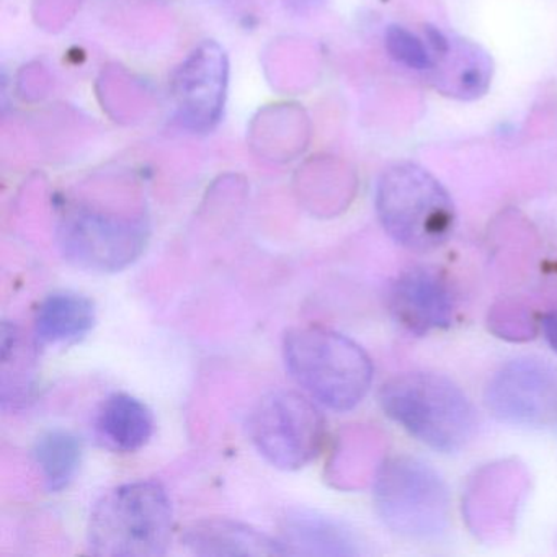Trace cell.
<instances>
[{"mask_svg":"<svg viewBox=\"0 0 557 557\" xmlns=\"http://www.w3.org/2000/svg\"><path fill=\"white\" fill-rule=\"evenodd\" d=\"M527 488V472L515 461L494 462L475 472L465 500L466 518L474 533L491 540L513 530Z\"/></svg>","mask_w":557,"mask_h":557,"instance_id":"cell-11","label":"cell"},{"mask_svg":"<svg viewBox=\"0 0 557 557\" xmlns=\"http://www.w3.org/2000/svg\"><path fill=\"white\" fill-rule=\"evenodd\" d=\"M387 309L404 332L423 337L451 327L456 318L455 289L438 267H412L391 283Z\"/></svg>","mask_w":557,"mask_h":557,"instance_id":"cell-10","label":"cell"},{"mask_svg":"<svg viewBox=\"0 0 557 557\" xmlns=\"http://www.w3.org/2000/svg\"><path fill=\"white\" fill-rule=\"evenodd\" d=\"M227 89L226 51L218 41H201L172 74L171 94L178 125L197 135L213 132L223 120Z\"/></svg>","mask_w":557,"mask_h":557,"instance_id":"cell-8","label":"cell"},{"mask_svg":"<svg viewBox=\"0 0 557 557\" xmlns=\"http://www.w3.org/2000/svg\"><path fill=\"white\" fill-rule=\"evenodd\" d=\"M247 430L263 459L283 471L305 468L324 448V416L296 391L265 394L250 412Z\"/></svg>","mask_w":557,"mask_h":557,"instance_id":"cell-7","label":"cell"},{"mask_svg":"<svg viewBox=\"0 0 557 557\" xmlns=\"http://www.w3.org/2000/svg\"><path fill=\"white\" fill-rule=\"evenodd\" d=\"M282 543L289 554L358 556L361 543L341 521L311 510L288 511L283 518Z\"/></svg>","mask_w":557,"mask_h":557,"instance_id":"cell-13","label":"cell"},{"mask_svg":"<svg viewBox=\"0 0 557 557\" xmlns=\"http://www.w3.org/2000/svg\"><path fill=\"white\" fill-rule=\"evenodd\" d=\"M380 403L389 419L435 451H459L478 430L474 406L445 374H399L384 384Z\"/></svg>","mask_w":557,"mask_h":557,"instance_id":"cell-2","label":"cell"},{"mask_svg":"<svg viewBox=\"0 0 557 557\" xmlns=\"http://www.w3.org/2000/svg\"><path fill=\"white\" fill-rule=\"evenodd\" d=\"M488 327L497 337L513 342L534 337L537 329L528 308L515 301L498 302L488 315Z\"/></svg>","mask_w":557,"mask_h":557,"instance_id":"cell-18","label":"cell"},{"mask_svg":"<svg viewBox=\"0 0 557 557\" xmlns=\"http://www.w3.org/2000/svg\"><path fill=\"white\" fill-rule=\"evenodd\" d=\"M34 458L48 491H63L79 471L83 442L67 430H50L35 443Z\"/></svg>","mask_w":557,"mask_h":557,"instance_id":"cell-17","label":"cell"},{"mask_svg":"<svg viewBox=\"0 0 557 557\" xmlns=\"http://www.w3.org/2000/svg\"><path fill=\"white\" fill-rule=\"evenodd\" d=\"M154 425L151 409L125 393L107 397L96 419L100 442L116 453H135L148 445Z\"/></svg>","mask_w":557,"mask_h":557,"instance_id":"cell-14","label":"cell"},{"mask_svg":"<svg viewBox=\"0 0 557 557\" xmlns=\"http://www.w3.org/2000/svg\"><path fill=\"white\" fill-rule=\"evenodd\" d=\"M37 338L25 335L18 325L4 322L2 325V406L17 407L30 399L37 371Z\"/></svg>","mask_w":557,"mask_h":557,"instance_id":"cell-16","label":"cell"},{"mask_svg":"<svg viewBox=\"0 0 557 557\" xmlns=\"http://www.w3.org/2000/svg\"><path fill=\"white\" fill-rule=\"evenodd\" d=\"M374 505L391 531L410 540L442 536L451 518V498L442 475L407 455L386 459L377 469Z\"/></svg>","mask_w":557,"mask_h":557,"instance_id":"cell-5","label":"cell"},{"mask_svg":"<svg viewBox=\"0 0 557 557\" xmlns=\"http://www.w3.org/2000/svg\"><path fill=\"white\" fill-rule=\"evenodd\" d=\"M149 227L143 216H123L90 207H67L57 227L61 256L94 273L122 272L145 252Z\"/></svg>","mask_w":557,"mask_h":557,"instance_id":"cell-6","label":"cell"},{"mask_svg":"<svg viewBox=\"0 0 557 557\" xmlns=\"http://www.w3.org/2000/svg\"><path fill=\"white\" fill-rule=\"evenodd\" d=\"M540 324L547 344H549L550 348L557 354V302L554 308H550L549 311L543 315Z\"/></svg>","mask_w":557,"mask_h":557,"instance_id":"cell-20","label":"cell"},{"mask_svg":"<svg viewBox=\"0 0 557 557\" xmlns=\"http://www.w3.org/2000/svg\"><path fill=\"white\" fill-rule=\"evenodd\" d=\"M386 50L391 58L416 71H429L435 66L425 44L403 27H389L386 32Z\"/></svg>","mask_w":557,"mask_h":557,"instance_id":"cell-19","label":"cell"},{"mask_svg":"<svg viewBox=\"0 0 557 557\" xmlns=\"http://www.w3.org/2000/svg\"><path fill=\"white\" fill-rule=\"evenodd\" d=\"M96 305L74 292L47 296L35 314V338L41 344H73L86 337L96 325Z\"/></svg>","mask_w":557,"mask_h":557,"instance_id":"cell-15","label":"cell"},{"mask_svg":"<svg viewBox=\"0 0 557 557\" xmlns=\"http://www.w3.org/2000/svg\"><path fill=\"white\" fill-rule=\"evenodd\" d=\"M286 368L306 393L329 409H355L373 383V361L367 351L332 329L299 325L283 338Z\"/></svg>","mask_w":557,"mask_h":557,"instance_id":"cell-1","label":"cell"},{"mask_svg":"<svg viewBox=\"0 0 557 557\" xmlns=\"http://www.w3.org/2000/svg\"><path fill=\"white\" fill-rule=\"evenodd\" d=\"M485 404L510 425H557V368L540 358L510 361L488 381Z\"/></svg>","mask_w":557,"mask_h":557,"instance_id":"cell-9","label":"cell"},{"mask_svg":"<svg viewBox=\"0 0 557 557\" xmlns=\"http://www.w3.org/2000/svg\"><path fill=\"white\" fill-rule=\"evenodd\" d=\"M184 546L197 556H285L280 537L227 518H210L190 524L182 534Z\"/></svg>","mask_w":557,"mask_h":557,"instance_id":"cell-12","label":"cell"},{"mask_svg":"<svg viewBox=\"0 0 557 557\" xmlns=\"http://www.w3.org/2000/svg\"><path fill=\"white\" fill-rule=\"evenodd\" d=\"M174 510L164 485L135 481L103 494L87 528L90 550L107 557H154L168 553Z\"/></svg>","mask_w":557,"mask_h":557,"instance_id":"cell-3","label":"cell"},{"mask_svg":"<svg viewBox=\"0 0 557 557\" xmlns=\"http://www.w3.org/2000/svg\"><path fill=\"white\" fill-rule=\"evenodd\" d=\"M376 213L391 239L413 252L438 249L455 230L451 197L419 165L397 164L383 172Z\"/></svg>","mask_w":557,"mask_h":557,"instance_id":"cell-4","label":"cell"}]
</instances>
